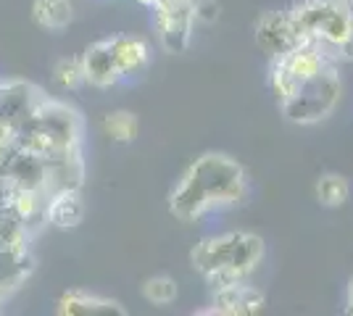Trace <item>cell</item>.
Instances as JSON below:
<instances>
[{
  "instance_id": "6da1fadb",
  "label": "cell",
  "mask_w": 353,
  "mask_h": 316,
  "mask_svg": "<svg viewBox=\"0 0 353 316\" xmlns=\"http://www.w3.org/2000/svg\"><path fill=\"white\" fill-rule=\"evenodd\" d=\"M250 196L245 166L227 153L198 156L169 193V211L179 222H201L214 211L243 206Z\"/></svg>"
},
{
  "instance_id": "7a4b0ae2",
  "label": "cell",
  "mask_w": 353,
  "mask_h": 316,
  "mask_svg": "<svg viewBox=\"0 0 353 316\" xmlns=\"http://www.w3.org/2000/svg\"><path fill=\"white\" fill-rule=\"evenodd\" d=\"M266 256L264 240L248 229H232L195 242L190 264L211 287L250 280Z\"/></svg>"
},
{
  "instance_id": "3957f363",
  "label": "cell",
  "mask_w": 353,
  "mask_h": 316,
  "mask_svg": "<svg viewBox=\"0 0 353 316\" xmlns=\"http://www.w3.org/2000/svg\"><path fill=\"white\" fill-rule=\"evenodd\" d=\"M288 11L301 43L319 48L338 63L340 48L353 37V0H298Z\"/></svg>"
},
{
  "instance_id": "277c9868",
  "label": "cell",
  "mask_w": 353,
  "mask_h": 316,
  "mask_svg": "<svg viewBox=\"0 0 353 316\" xmlns=\"http://www.w3.org/2000/svg\"><path fill=\"white\" fill-rule=\"evenodd\" d=\"M340 98H343V79H340L338 66L332 63L316 76L301 82L280 103V111L290 124L311 127L330 119L338 108Z\"/></svg>"
},
{
  "instance_id": "5b68a950",
  "label": "cell",
  "mask_w": 353,
  "mask_h": 316,
  "mask_svg": "<svg viewBox=\"0 0 353 316\" xmlns=\"http://www.w3.org/2000/svg\"><path fill=\"white\" fill-rule=\"evenodd\" d=\"M327 66H332V61L327 59L319 48L309 45V43H301L280 59H272L269 61V87L274 92L277 103H282L301 82L316 76Z\"/></svg>"
},
{
  "instance_id": "8992f818",
  "label": "cell",
  "mask_w": 353,
  "mask_h": 316,
  "mask_svg": "<svg viewBox=\"0 0 353 316\" xmlns=\"http://www.w3.org/2000/svg\"><path fill=\"white\" fill-rule=\"evenodd\" d=\"M150 24L159 37V45L166 53H185L192 43L195 32V16H192V0H159L150 8Z\"/></svg>"
},
{
  "instance_id": "52a82bcc",
  "label": "cell",
  "mask_w": 353,
  "mask_h": 316,
  "mask_svg": "<svg viewBox=\"0 0 353 316\" xmlns=\"http://www.w3.org/2000/svg\"><path fill=\"white\" fill-rule=\"evenodd\" d=\"M256 45L266 53V59H280L295 45H301V37L295 32L290 11H266L256 21Z\"/></svg>"
},
{
  "instance_id": "ba28073f",
  "label": "cell",
  "mask_w": 353,
  "mask_h": 316,
  "mask_svg": "<svg viewBox=\"0 0 353 316\" xmlns=\"http://www.w3.org/2000/svg\"><path fill=\"white\" fill-rule=\"evenodd\" d=\"M266 306V295L248 280L232 282V285L214 287L211 308L198 314H216V316H253Z\"/></svg>"
},
{
  "instance_id": "9c48e42d",
  "label": "cell",
  "mask_w": 353,
  "mask_h": 316,
  "mask_svg": "<svg viewBox=\"0 0 353 316\" xmlns=\"http://www.w3.org/2000/svg\"><path fill=\"white\" fill-rule=\"evenodd\" d=\"M82 59V69H85V85L95 87V90H108L121 82L119 66L114 61V53L108 48V40H95L92 45L85 48Z\"/></svg>"
},
{
  "instance_id": "30bf717a",
  "label": "cell",
  "mask_w": 353,
  "mask_h": 316,
  "mask_svg": "<svg viewBox=\"0 0 353 316\" xmlns=\"http://www.w3.org/2000/svg\"><path fill=\"white\" fill-rule=\"evenodd\" d=\"M105 40H108V48L114 53L121 79L140 76L150 66L153 53H150L148 40L137 37V34H114V37H105Z\"/></svg>"
},
{
  "instance_id": "8fae6325",
  "label": "cell",
  "mask_w": 353,
  "mask_h": 316,
  "mask_svg": "<svg viewBox=\"0 0 353 316\" xmlns=\"http://www.w3.org/2000/svg\"><path fill=\"white\" fill-rule=\"evenodd\" d=\"M61 316H127V308L114 298H103L88 290H66L56 303Z\"/></svg>"
},
{
  "instance_id": "7c38bea8",
  "label": "cell",
  "mask_w": 353,
  "mask_h": 316,
  "mask_svg": "<svg viewBox=\"0 0 353 316\" xmlns=\"http://www.w3.org/2000/svg\"><path fill=\"white\" fill-rule=\"evenodd\" d=\"M45 222L56 229H74L85 219V203L79 187H59L45 200Z\"/></svg>"
},
{
  "instance_id": "4fadbf2b",
  "label": "cell",
  "mask_w": 353,
  "mask_h": 316,
  "mask_svg": "<svg viewBox=\"0 0 353 316\" xmlns=\"http://www.w3.org/2000/svg\"><path fill=\"white\" fill-rule=\"evenodd\" d=\"M32 21L45 32H63L74 21L72 0H34Z\"/></svg>"
},
{
  "instance_id": "5bb4252c",
  "label": "cell",
  "mask_w": 353,
  "mask_h": 316,
  "mask_svg": "<svg viewBox=\"0 0 353 316\" xmlns=\"http://www.w3.org/2000/svg\"><path fill=\"white\" fill-rule=\"evenodd\" d=\"M314 193H316V200L322 203L324 209H340L348 200V196H351V185H348V180L343 174L327 171V174H322L316 180Z\"/></svg>"
},
{
  "instance_id": "9a60e30c",
  "label": "cell",
  "mask_w": 353,
  "mask_h": 316,
  "mask_svg": "<svg viewBox=\"0 0 353 316\" xmlns=\"http://www.w3.org/2000/svg\"><path fill=\"white\" fill-rule=\"evenodd\" d=\"M103 132L114 143H121V145H130L137 140V132H140V124H137V116L132 111H111L103 116Z\"/></svg>"
},
{
  "instance_id": "2e32d148",
  "label": "cell",
  "mask_w": 353,
  "mask_h": 316,
  "mask_svg": "<svg viewBox=\"0 0 353 316\" xmlns=\"http://www.w3.org/2000/svg\"><path fill=\"white\" fill-rule=\"evenodd\" d=\"M53 82L59 85L63 92H77L85 85V69H82V59L79 56H69V59H59L53 66Z\"/></svg>"
},
{
  "instance_id": "e0dca14e",
  "label": "cell",
  "mask_w": 353,
  "mask_h": 316,
  "mask_svg": "<svg viewBox=\"0 0 353 316\" xmlns=\"http://www.w3.org/2000/svg\"><path fill=\"white\" fill-rule=\"evenodd\" d=\"M176 282L166 274H159V277H150L143 282V298L153 306H169V303L176 301Z\"/></svg>"
},
{
  "instance_id": "ac0fdd59",
  "label": "cell",
  "mask_w": 353,
  "mask_h": 316,
  "mask_svg": "<svg viewBox=\"0 0 353 316\" xmlns=\"http://www.w3.org/2000/svg\"><path fill=\"white\" fill-rule=\"evenodd\" d=\"M221 14L219 0H192V16L195 24H214Z\"/></svg>"
},
{
  "instance_id": "d6986e66",
  "label": "cell",
  "mask_w": 353,
  "mask_h": 316,
  "mask_svg": "<svg viewBox=\"0 0 353 316\" xmlns=\"http://www.w3.org/2000/svg\"><path fill=\"white\" fill-rule=\"evenodd\" d=\"M345 314H353V280L348 282V290H345Z\"/></svg>"
}]
</instances>
